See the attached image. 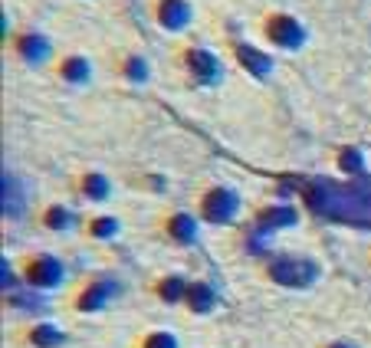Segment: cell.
I'll return each instance as SVG.
<instances>
[{"label":"cell","mask_w":371,"mask_h":348,"mask_svg":"<svg viewBox=\"0 0 371 348\" xmlns=\"http://www.w3.org/2000/svg\"><path fill=\"white\" fill-rule=\"evenodd\" d=\"M309 204L326 217L371 224V187H342L332 181H319L309 191Z\"/></svg>","instance_id":"1"},{"label":"cell","mask_w":371,"mask_h":348,"mask_svg":"<svg viewBox=\"0 0 371 348\" xmlns=\"http://www.w3.org/2000/svg\"><path fill=\"white\" fill-rule=\"evenodd\" d=\"M145 348H175V338L164 335V332H158V335H152L148 342H145Z\"/></svg>","instance_id":"13"},{"label":"cell","mask_w":371,"mask_h":348,"mask_svg":"<svg viewBox=\"0 0 371 348\" xmlns=\"http://www.w3.org/2000/svg\"><path fill=\"white\" fill-rule=\"evenodd\" d=\"M23 53H27V56H43L46 53V43H43V40H33V36H30V40H23Z\"/></svg>","instance_id":"14"},{"label":"cell","mask_w":371,"mask_h":348,"mask_svg":"<svg viewBox=\"0 0 371 348\" xmlns=\"http://www.w3.org/2000/svg\"><path fill=\"white\" fill-rule=\"evenodd\" d=\"M109 230H115V224H112V220H106V224H99V227H96V233H109Z\"/></svg>","instance_id":"20"},{"label":"cell","mask_w":371,"mask_h":348,"mask_svg":"<svg viewBox=\"0 0 371 348\" xmlns=\"http://www.w3.org/2000/svg\"><path fill=\"white\" fill-rule=\"evenodd\" d=\"M270 36H273V40H279L283 46H299V43H303V30H299L293 20H286V17L273 20V27H270Z\"/></svg>","instance_id":"5"},{"label":"cell","mask_w":371,"mask_h":348,"mask_svg":"<svg viewBox=\"0 0 371 348\" xmlns=\"http://www.w3.org/2000/svg\"><path fill=\"white\" fill-rule=\"evenodd\" d=\"M273 280L286 286H309L316 280V266L306 260H279L273 263Z\"/></svg>","instance_id":"2"},{"label":"cell","mask_w":371,"mask_h":348,"mask_svg":"<svg viewBox=\"0 0 371 348\" xmlns=\"http://www.w3.org/2000/svg\"><path fill=\"white\" fill-rule=\"evenodd\" d=\"M332 348H351V345H332Z\"/></svg>","instance_id":"21"},{"label":"cell","mask_w":371,"mask_h":348,"mask_svg":"<svg viewBox=\"0 0 371 348\" xmlns=\"http://www.w3.org/2000/svg\"><path fill=\"white\" fill-rule=\"evenodd\" d=\"M342 161H345V168H349V171H358V168H361V158H358V152H345V154H342Z\"/></svg>","instance_id":"16"},{"label":"cell","mask_w":371,"mask_h":348,"mask_svg":"<svg viewBox=\"0 0 371 348\" xmlns=\"http://www.w3.org/2000/svg\"><path fill=\"white\" fill-rule=\"evenodd\" d=\"M171 230H175L181 240H191V237H194V220H191V217H177L175 224H171Z\"/></svg>","instance_id":"12"},{"label":"cell","mask_w":371,"mask_h":348,"mask_svg":"<svg viewBox=\"0 0 371 348\" xmlns=\"http://www.w3.org/2000/svg\"><path fill=\"white\" fill-rule=\"evenodd\" d=\"M191 69H197L204 82H214V79H217V63H214V56H208V53H191Z\"/></svg>","instance_id":"6"},{"label":"cell","mask_w":371,"mask_h":348,"mask_svg":"<svg viewBox=\"0 0 371 348\" xmlns=\"http://www.w3.org/2000/svg\"><path fill=\"white\" fill-rule=\"evenodd\" d=\"M66 76H69V79H82V76H86V66L79 63V59H76V63H69V66H66Z\"/></svg>","instance_id":"15"},{"label":"cell","mask_w":371,"mask_h":348,"mask_svg":"<svg viewBox=\"0 0 371 348\" xmlns=\"http://www.w3.org/2000/svg\"><path fill=\"white\" fill-rule=\"evenodd\" d=\"M106 293H112V286L109 283H99V286H92V289H89L86 293V299H82V309H99V305L106 303Z\"/></svg>","instance_id":"10"},{"label":"cell","mask_w":371,"mask_h":348,"mask_svg":"<svg viewBox=\"0 0 371 348\" xmlns=\"http://www.w3.org/2000/svg\"><path fill=\"white\" fill-rule=\"evenodd\" d=\"M184 286H181V280H171V283L164 286V299H177V293H181Z\"/></svg>","instance_id":"18"},{"label":"cell","mask_w":371,"mask_h":348,"mask_svg":"<svg viewBox=\"0 0 371 348\" xmlns=\"http://www.w3.org/2000/svg\"><path fill=\"white\" fill-rule=\"evenodd\" d=\"M161 23H164V27H184V23H187V7L181 3V0H171V3H164Z\"/></svg>","instance_id":"7"},{"label":"cell","mask_w":371,"mask_h":348,"mask_svg":"<svg viewBox=\"0 0 371 348\" xmlns=\"http://www.w3.org/2000/svg\"><path fill=\"white\" fill-rule=\"evenodd\" d=\"M30 280H33L36 286H56L59 280H63V270H59V263H56V260L43 256V260H36V263H33Z\"/></svg>","instance_id":"4"},{"label":"cell","mask_w":371,"mask_h":348,"mask_svg":"<svg viewBox=\"0 0 371 348\" xmlns=\"http://www.w3.org/2000/svg\"><path fill=\"white\" fill-rule=\"evenodd\" d=\"M33 342H36L40 348L63 345V332H56V328H50V326H40L36 332H33Z\"/></svg>","instance_id":"8"},{"label":"cell","mask_w":371,"mask_h":348,"mask_svg":"<svg viewBox=\"0 0 371 348\" xmlns=\"http://www.w3.org/2000/svg\"><path fill=\"white\" fill-rule=\"evenodd\" d=\"M187 296H191V305H194L197 312H208L210 305H214V296H210L208 286H194Z\"/></svg>","instance_id":"11"},{"label":"cell","mask_w":371,"mask_h":348,"mask_svg":"<svg viewBox=\"0 0 371 348\" xmlns=\"http://www.w3.org/2000/svg\"><path fill=\"white\" fill-rule=\"evenodd\" d=\"M66 224H69V214H66V210H53V214H50V227H66Z\"/></svg>","instance_id":"17"},{"label":"cell","mask_w":371,"mask_h":348,"mask_svg":"<svg viewBox=\"0 0 371 348\" xmlns=\"http://www.w3.org/2000/svg\"><path fill=\"white\" fill-rule=\"evenodd\" d=\"M233 210H237V197L230 194V191H214V194L204 201V214H208L210 220H230Z\"/></svg>","instance_id":"3"},{"label":"cell","mask_w":371,"mask_h":348,"mask_svg":"<svg viewBox=\"0 0 371 348\" xmlns=\"http://www.w3.org/2000/svg\"><path fill=\"white\" fill-rule=\"evenodd\" d=\"M89 187H92V194H96V197H106V181H102V177H92Z\"/></svg>","instance_id":"19"},{"label":"cell","mask_w":371,"mask_h":348,"mask_svg":"<svg viewBox=\"0 0 371 348\" xmlns=\"http://www.w3.org/2000/svg\"><path fill=\"white\" fill-rule=\"evenodd\" d=\"M240 59H243V66H250L253 73H260V76H266V73H270V59H266V56H260L256 50H240Z\"/></svg>","instance_id":"9"}]
</instances>
